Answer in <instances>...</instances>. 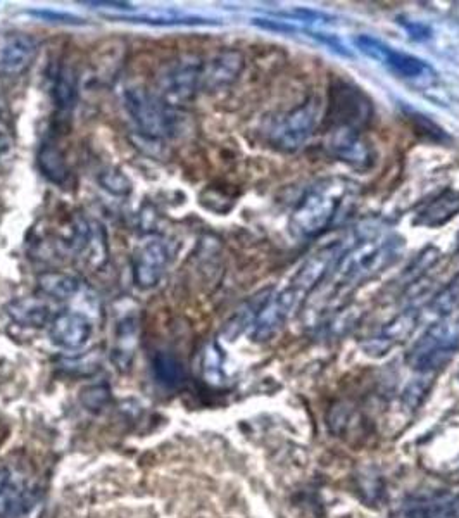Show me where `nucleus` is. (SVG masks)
Instances as JSON below:
<instances>
[{"label": "nucleus", "instance_id": "f257e3e1", "mask_svg": "<svg viewBox=\"0 0 459 518\" xmlns=\"http://www.w3.org/2000/svg\"><path fill=\"white\" fill-rule=\"evenodd\" d=\"M403 241L396 235L375 237L356 242L344 251L327 277L321 280L309 297V315H325L346 303L347 297L358 291L361 285L382 272L399 254Z\"/></svg>", "mask_w": 459, "mask_h": 518}, {"label": "nucleus", "instance_id": "f03ea898", "mask_svg": "<svg viewBox=\"0 0 459 518\" xmlns=\"http://www.w3.org/2000/svg\"><path fill=\"white\" fill-rule=\"evenodd\" d=\"M342 253V241H332L309 254V258L299 266L289 285L283 287L275 296L265 299V303L259 306L258 313L251 323L252 339L256 342H266L270 341L273 335H277L289 320L292 311H296L304 303V299H308L316 291V287L334 268Z\"/></svg>", "mask_w": 459, "mask_h": 518}, {"label": "nucleus", "instance_id": "7ed1b4c3", "mask_svg": "<svg viewBox=\"0 0 459 518\" xmlns=\"http://www.w3.org/2000/svg\"><path fill=\"white\" fill-rule=\"evenodd\" d=\"M349 184L340 178H325L306 192L292 215V230L299 237L320 234L334 220Z\"/></svg>", "mask_w": 459, "mask_h": 518}, {"label": "nucleus", "instance_id": "20e7f679", "mask_svg": "<svg viewBox=\"0 0 459 518\" xmlns=\"http://www.w3.org/2000/svg\"><path fill=\"white\" fill-rule=\"evenodd\" d=\"M459 351V310L442 315L409 349L408 365L418 372H435Z\"/></svg>", "mask_w": 459, "mask_h": 518}, {"label": "nucleus", "instance_id": "39448f33", "mask_svg": "<svg viewBox=\"0 0 459 518\" xmlns=\"http://www.w3.org/2000/svg\"><path fill=\"white\" fill-rule=\"evenodd\" d=\"M354 45L366 57H370L375 63L382 64L385 70L390 71L392 75H396L397 78H401L415 87L423 89V87H430L437 82V73L427 61L411 56L408 52L397 51L394 47L384 44L382 40L368 37V35H359L354 38Z\"/></svg>", "mask_w": 459, "mask_h": 518}, {"label": "nucleus", "instance_id": "423d86ee", "mask_svg": "<svg viewBox=\"0 0 459 518\" xmlns=\"http://www.w3.org/2000/svg\"><path fill=\"white\" fill-rule=\"evenodd\" d=\"M123 106L145 139L163 140L173 133L175 116L158 95L151 94L149 90L140 87L126 89Z\"/></svg>", "mask_w": 459, "mask_h": 518}, {"label": "nucleus", "instance_id": "0eeeda50", "mask_svg": "<svg viewBox=\"0 0 459 518\" xmlns=\"http://www.w3.org/2000/svg\"><path fill=\"white\" fill-rule=\"evenodd\" d=\"M320 116V104L315 99H309L299 108L273 121L266 130V139L280 151H297L313 137Z\"/></svg>", "mask_w": 459, "mask_h": 518}, {"label": "nucleus", "instance_id": "6e6552de", "mask_svg": "<svg viewBox=\"0 0 459 518\" xmlns=\"http://www.w3.org/2000/svg\"><path fill=\"white\" fill-rule=\"evenodd\" d=\"M158 89L159 99L168 108L192 101L197 92L204 89V61L192 56L171 63L159 76Z\"/></svg>", "mask_w": 459, "mask_h": 518}, {"label": "nucleus", "instance_id": "1a4fd4ad", "mask_svg": "<svg viewBox=\"0 0 459 518\" xmlns=\"http://www.w3.org/2000/svg\"><path fill=\"white\" fill-rule=\"evenodd\" d=\"M373 108L361 90L349 83H335L330 90L327 118L330 128H351L361 132L370 123Z\"/></svg>", "mask_w": 459, "mask_h": 518}, {"label": "nucleus", "instance_id": "9d476101", "mask_svg": "<svg viewBox=\"0 0 459 518\" xmlns=\"http://www.w3.org/2000/svg\"><path fill=\"white\" fill-rule=\"evenodd\" d=\"M170 263L168 246L159 239L142 242L133 253V280L140 289H154Z\"/></svg>", "mask_w": 459, "mask_h": 518}, {"label": "nucleus", "instance_id": "9b49d317", "mask_svg": "<svg viewBox=\"0 0 459 518\" xmlns=\"http://www.w3.org/2000/svg\"><path fill=\"white\" fill-rule=\"evenodd\" d=\"M327 149L334 154L335 158L358 170H368L375 161L373 149L366 142L363 133L351 128H330L327 135Z\"/></svg>", "mask_w": 459, "mask_h": 518}, {"label": "nucleus", "instance_id": "f8f14e48", "mask_svg": "<svg viewBox=\"0 0 459 518\" xmlns=\"http://www.w3.org/2000/svg\"><path fill=\"white\" fill-rule=\"evenodd\" d=\"M92 322L78 311H64L52 320L51 341L66 351L82 349L92 335Z\"/></svg>", "mask_w": 459, "mask_h": 518}, {"label": "nucleus", "instance_id": "ddd939ff", "mask_svg": "<svg viewBox=\"0 0 459 518\" xmlns=\"http://www.w3.org/2000/svg\"><path fill=\"white\" fill-rule=\"evenodd\" d=\"M420 320V313L415 310L403 311L401 315L392 318L373 339L366 342V351L370 354H385L397 344L406 341L413 334Z\"/></svg>", "mask_w": 459, "mask_h": 518}, {"label": "nucleus", "instance_id": "4468645a", "mask_svg": "<svg viewBox=\"0 0 459 518\" xmlns=\"http://www.w3.org/2000/svg\"><path fill=\"white\" fill-rule=\"evenodd\" d=\"M30 501V487L13 468H0V518H18Z\"/></svg>", "mask_w": 459, "mask_h": 518}, {"label": "nucleus", "instance_id": "2eb2a0df", "mask_svg": "<svg viewBox=\"0 0 459 518\" xmlns=\"http://www.w3.org/2000/svg\"><path fill=\"white\" fill-rule=\"evenodd\" d=\"M459 213V190L447 189L416 209L415 225L435 228L446 225Z\"/></svg>", "mask_w": 459, "mask_h": 518}, {"label": "nucleus", "instance_id": "dca6fc26", "mask_svg": "<svg viewBox=\"0 0 459 518\" xmlns=\"http://www.w3.org/2000/svg\"><path fill=\"white\" fill-rule=\"evenodd\" d=\"M408 518H459V496L437 493L415 496L404 505Z\"/></svg>", "mask_w": 459, "mask_h": 518}, {"label": "nucleus", "instance_id": "f3484780", "mask_svg": "<svg viewBox=\"0 0 459 518\" xmlns=\"http://www.w3.org/2000/svg\"><path fill=\"white\" fill-rule=\"evenodd\" d=\"M37 54V44L28 35H11L0 45V70L9 75L23 73L30 68Z\"/></svg>", "mask_w": 459, "mask_h": 518}, {"label": "nucleus", "instance_id": "a211bd4d", "mask_svg": "<svg viewBox=\"0 0 459 518\" xmlns=\"http://www.w3.org/2000/svg\"><path fill=\"white\" fill-rule=\"evenodd\" d=\"M242 70L239 52H221L204 63V89L216 90L230 85Z\"/></svg>", "mask_w": 459, "mask_h": 518}, {"label": "nucleus", "instance_id": "6ab92c4d", "mask_svg": "<svg viewBox=\"0 0 459 518\" xmlns=\"http://www.w3.org/2000/svg\"><path fill=\"white\" fill-rule=\"evenodd\" d=\"M137 320L133 316H126L120 323H118V330H116V341H114L113 358L114 363L118 365L120 370L132 365L133 354L137 348Z\"/></svg>", "mask_w": 459, "mask_h": 518}, {"label": "nucleus", "instance_id": "aec40b11", "mask_svg": "<svg viewBox=\"0 0 459 518\" xmlns=\"http://www.w3.org/2000/svg\"><path fill=\"white\" fill-rule=\"evenodd\" d=\"M9 315L14 322L23 327H42L49 320L51 308L42 299L35 297H25L9 304Z\"/></svg>", "mask_w": 459, "mask_h": 518}, {"label": "nucleus", "instance_id": "412c9836", "mask_svg": "<svg viewBox=\"0 0 459 518\" xmlns=\"http://www.w3.org/2000/svg\"><path fill=\"white\" fill-rule=\"evenodd\" d=\"M78 73L73 66H63L57 71L54 83V102L59 113L71 114L78 102Z\"/></svg>", "mask_w": 459, "mask_h": 518}, {"label": "nucleus", "instance_id": "4be33fe9", "mask_svg": "<svg viewBox=\"0 0 459 518\" xmlns=\"http://www.w3.org/2000/svg\"><path fill=\"white\" fill-rule=\"evenodd\" d=\"M118 21H130V23H144L152 26H208L220 25L214 19L201 18V16H189V14L154 13L137 14V16H111Z\"/></svg>", "mask_w": 459, "mask_h": 518}, {"label": "nucleus", "instance_id": "5701e85b", "mask_svg": "<svg viewBox=\"0 0 459 518\" xmlns=\"http://www.w3.org/2000/svg\"><path fill=\"white\" fill-rule=\"evenodd\" d=\"M152 370L159 384L168 389H177L185 380L182 363L170 353H158L152 360Z\"/></svg>", "mask_w": 459, "mask_h": 518}, {"label": "nucleus", "instance_id": "b1692460", "mask_svg": "<svg viewBox=\"0 0 459 518\" xmlns=\"http://www.w3.org/2000/svg\"><path fill=\"white\" fill-rule=\"evenodd\" d=\"M38 287L54 299H71L80 291V280L66 273H44L38 278Z\"/></svg>", "mask_w": 459, "mask_h": 518}, {"label": "nucleus", "instance_id": "393cba45", "mask_svg": "<svg viewBox=\"0 0 459 518\" xmlns=\"http://www.w3.org/2000/svg\"><path fill=\"white\" fill-rule=\"evenodd\" d=\"M38 165L44 171L45 177L51 178L52 182H56V184H61L64 182V178L68 177V166L64 161V154L52 144L42 146L40 154H38Z\"/></svg>", "mask_w": 459, "mask_h": 518}, {"label": "nucleus", "instance_id": "a878e982", "mask_svg": "<svg viewBox=\"0 0 459 518\" xmlns=\"http://www.w3.org/2000/svg\"><path fill=\"white\" fill-rule=\"evenodd\" d=\"M459 304V273L456 277L449 282L446 289L439 294V296L435 297L434 310L435 313H441L442 315H447V313H451V311L456 310V306Z\"/></svg>", "mask_w": 459, "mask_h": 518}, {"label": "nucleus", "instance_id": "bb28decb", "mask_svg": "<svg viewBox=\"0 0 459 518\" xmlns=\"http://www.w3.org/2000/svg\"><path fill=\"white\" fill-rule=\"evenodd\" d=\"M99 182H101L104 189L109 190L111 194H116V196H126L132 190L130 180L121 171H104L101 177H99Z\"/></svg>", "mask_w": 459, "mask_h": 518}, {"label": "nucleus", "instance_id": "cd10ccee", "mask_svg": "<svg viewBox=\"0 0 459 518\" xmlns=\"http://www.w3.org/2000/svg\"><path fill=\"white\" fill-rule=\"evenodd\" d=\"M204 375L208 377L209 382H221L223 379V356L214 344H211L204 354Z\"/></svg>", "mask_w": 459, "mask_h": 518}, {"label": "nucleus", "instance_id": "c85d7f7f", "mask_svg": "<svg viewBox=\"0 0 459 518\" xmlns=\"http://www.w3.org/2000/svg\"><path fill=\"white\" fill-rule=\"evenodd\" d=\"M32 16H37V18L45 19V21H56V23H64V25H83L85 21L82 18H78V16H73V14L66 13H57V11H30Z\"/></svg>", "mask_w": 459, "mask_h": 518}, {"label": "nucleus", "instance_id": "c756f323", "mask_svg": "<svg viewBox=\"0 0 459 518\" xmlns=\"http://www.w3.org/2000/svg\"><path fill=\"white\" fill-rule=\"evenodd\" d=\"M83 6H90V7H106V9H120V11H123V9H130L132 11L133 7L130 6V4H126V2H83Z\"/></svg>", "mask_w": 459, "mask_h": 518}, {"label": "nucleus", "instance_id": "7c9ffc66", "mask_svg": "<svg viewBox=\"0 0 459 518\" xmlns=\"http://www.w3.org/2000/svg\"><path fill=\"white\" fill-rule=\"evenodd\" d=\"M0 113H2V104H0Z\"/></svg>", "mask_w": 459, "mask_h": 518}]
</instances>
